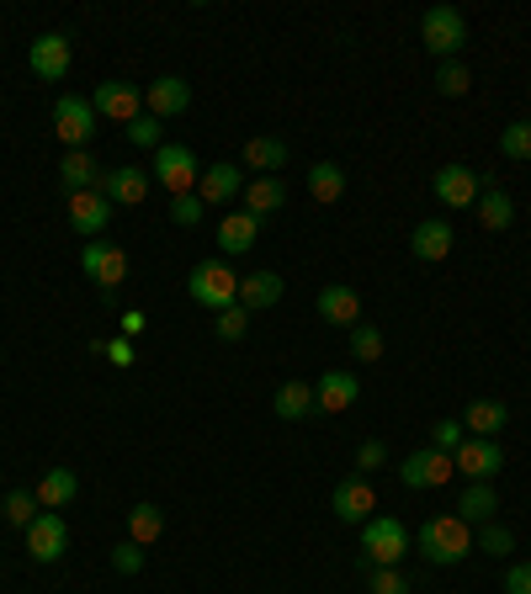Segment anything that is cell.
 <instances>
[{
	"mask_svg": "<svg viewBox=\"0 0 531 594\" xmlns=\"http://www.w3.org/2000/svg\"><path fill=\"white\" fill-rule=\"evenodd\" d=\"M0 516L11 520V525H22V531H27V525H33V520L43 516V505H38V499H33V494H5V505H0Z\"/></svg>",
	"mask_w": 531,
	"mask_h": 594,
	"instance_id": "8d00e7d4",
	"label": "cell"
},
{
	"mask_svg": "<svg viewBox=\"0 0 531 594\" xmlns=\"http://www.w3.org/2000/svg\"><path fill=\"white\" fill-rule=\"evenodd\" d=\"M144 324H149V318L138 314V308H128V314H123V335H128V340H133V335H144Z\"/></svg>",
	"mask_w": 531,
	"mask_h": 594,
	"instance_id": "c3c4849f",
	"label": "cell"
},
{
	"mask_svg": "<svg viewBox=\"0 0 531 594\" xmlns=\"http://www.w3.org/2000/svg\"><path fill=\"white\" fill-rule=\"evenodd\" d=\"M362 557L372 568H399V557H409V531L399 516H372L362 520Z\"/></svg>",
	"mask_w": 531,
	"mask_h": 594,
	"instance_id": "3957f363",
	"label": "cell"
},
{
	"mask_svg": "<svg viewBox=\"0 0 531 594\" xmlns=\"http://www.w3.org/2000/svg\"><path fill=\"white\" fill-rule=\"evenodd\" d=\"M357 398H362V383H357L351 372H340V366L314 383V403H319V414H346Z\"/></svg>",
	"mask_w": 531,
	"mask_h": 594,
	"instance_id": "ffe728a7",
	"label": "cell"
},
{
	"mask_svg": "<svg viewBox=\"0 0 531 594\" xmlns=\"http://www.w3.org/2000/svg\"><path fill=\"white\" fill-rule=\"evenodd\" d=\"M287 202V186L277 181V175H255V181H245V213L250 218H271V213H282Z\"/></svg>",
	"mask_w": 531,
	"mask_h": 594,
	"instance_id": "83f0119b",
	"label": "cell"
},
{
	"mask_svg": "<svg viewBox=\"0 0 531 594\" xmlns=\"http://www.w3.org/2000/svg\"><path fill=\"white\" fill-rule=\"evenodd\" d=\"M351 356L357 361L383 356V329H377V324H357V329H351Z\"/></svg>",
	"mask_w": 531,
	"mask_h": 594,
	"instance_id": "f35d334b",
	"label": "cell"
},
{
	"mask_svg": "<svg viewBox=\"0 0 531 594\" xmlns=\"http://www.w3.org/2000/svg\"><path fill=\"white\" fill-rule=\"evenodd\" d=\"M451 473H457L451 457L447 451H431V446H425V451H409L405 462H399V483H405V488H442Z\"/></svg>",
	"mask_w": 531,
	"mask_h": 594,
	"instance_id": "7c38bea8",
	"label": "cell"
},
{
	"mask_svg": "<svg viewBox=\"0 0 531 594\" xmlns=\"http://www.w3.org/2000/svg\"><path fill=\"white\" fill-rule=\"evenodd\" d=\"M138 101H144V96H138V85H128V80H101L90 107H96V118H112V122H123V128H128L133 118H144V112H138Z\"/></svg>",
	"mask_w": 531,
	"mask_h": 594,
	"instance_id": "2e32d148",
	"label": "cell"
},
{
	"mask_svg": "<svg viewBox=\"0 0 531 594\" xmlns=\"http://www.w3.org/2000/svg\"><path fill=\"white\" fill-rule=\"evenodd\" d=\"M414 553L425 562H436V568H457L462 557L473 553V525L462 516H431L420 525V536H414Z\"/></svg>",
	"mask_w": 531,
	"mask_h": 594,
	"instance_id": "6da1fadb",
	"label": "cell"
},
{
	"mask_svg": "<svg viewBox=\"0 0 531 594\" xmlns=\"http://www.w3.org/2000/svg\"><path fill=\"white\" fill-rule=\"evenodd\" d=\"M64 207H70V229L81 239H101L112 223V202L101 192H75V197H64Z\"/></svg>",
	"mask_w": 531,
	"mask_h": 594,
	"instance_id": "9a60e30c",
	"label": "cell"
},
{
	"mask_svg": "<svg viewBox=\"0 0 531 594\" xmlns=\"http://www.w3.org/2000/svg\"><path fill=\"white\" fill-rule=\"evenodd\" d=\"M197 197H203L207 207H224V202L245 197V165H229V159L207 165L203 175H197Z\"/></svg>",
	"mask_w": 531,
	"mask_h": 594,
	"instance_id": "4fadbf2b",
	"label": "cell"
},
{
	"mask_svg": "<svg viewBox=\"0 0 531 594\" xmlns=\"http://www.w3.org/2000/svg\"><path fill=\"white\" fill-rule=\"evenodd\" d=\"M436 202L442 207H473L479 202V170H468V165L436 170Z\"/></svg>",
	"mask_w": 531,
	"mask_h": 594,
	"instance_id": "44dd1931",
	"label": "cell"
},
{
	"mask_svg": "<svg viewBox=\"0 0 531 594\" xmlns=\"http://www.w3.org/2000/svg\"><path fill=\"white\" fill-rule=\"evenodd\" d=\"M112 568H118V573H144V547H138L133 536L118 542V547H112Z\"/></svg>",
	"mask_w": 531,
	"mask_h": 594,
	"instance_id": "f6af8a7d",
	"label": "cell"
},
{
	"mask_svg": "<svg viewBox=\"0 0 531 594\" xmlns=\"http://www.w3.org/2000/svg\"><path fill=\"white\" fill-rule=\"evenodd\" d=\"M277 303H282V277L277 271H250V277H240V308L245 314H266Z\"/></svg>",
	"mask_w": 531,
	"mask_h": 594,
	"instance_id": "7402d4cb",
	"label": "cell"
},
{
	"mask_svg": "<svg viewBox=\"0 0 531 594\" xmlns=\"http://www.w3.org/2000/svg\"><path fill=\"white\" fill-rule=\"evenodd\" d=\"M367 590L372 594H409V579L399 568H372L367 573Z\"/></svg>",
	"mask_w": 531,
	"mask_h": 594,
	"instance_id": "ee69618b",
	"label": "cell"
},
{
	"mask_svg": "<svg viewBox=\"0 0 531 594\" xmlns=\"http://www.w3.org/2000/svg\"><path fill=\"white\" fill-rule=\"evenodd\" d=\"M70 553V525L59 510H43L33 525H27V557L33 562H59V557Z\"/></svg>",
	"mask_w": 531,
	"mask_h": 594,
	"instance_id": "ba28073f",
	"label": "cell"
},
{
	"mask_svg": "<svg viewBox=\"0 0 531 594\" xmlns=\"http://www.w3.org/2000/svg\"><path fill=\"white\" fill-rule=\"evenodd\" d=\"M96 181H101V170H96V155H90V149H70V155L59 159V186H64V197L96 192Z\"/></svg>",
	"mask_w": 531,
	"mask_h": 594,
	"instance_id": "603a6c76",
	"label": "cell"
},
{
	"mask_svg": "<svg viewBox=\"0 0 531 594\" xmlns=\"http://www.w3.org/2000/svg\"><path fill=\"white\" fill-rule=\"evenodd\" d=\"M451 468L468 477V483H490V477L505 468V451H499L494 440H484V436H468L457 451H451Z\"/></svg>",
	"mask_w": 531,
	"mask_h": 594,
	"instance_id": "9c48e42d",
	"label": "cell"
},
{
	"mask_svg": "<svg viewBox=\"0 0 531 594\" xmlns=\"http://www.w3.org/2000/svg\"><path fill=\"white\" fill-rule=\"evenodd\" d=\"M505 425H510V409H505L499 398H473L468 414H462V431H468V436H484V440H494Z\"/></svg>",
	"mask_w": 531,
	"mask_h": 594,
	"instance_id": "cb8c5ba5",
	"label": "cell"
},
{
	"mask_svg": "<svg viewBox=\"0 0 531 594\" xmlns=\"http://www.w3.org/2000/svg\"><path fill=\"white\" fill-rule=\"evenodd\" d=\"M213 335L218 340H245L250 335V314L234 303V308H224V314H213Z\"/></svg>",
	"mask_w": 531,
	"mask_h": 594,
	"instance_id": "74e56055",
	"label": "cell"
},
{
	"mask_svg": "<svg viewBox=\"0 0 531 594\" xmlns=\"http://www.w3.org/2000/svg\"><path fill=\"white\" fill-rule=\"evenodd\" d=\"M473 553H490V557H510L516 553V536H510V531H505V525H479V531H473Z\"/></svg>",
	"mask_w": 531,
	"mask_h": 594,
	"instance_id": "836d02e7",
	"label": "cell"
},
{
	"mask_svg": "<svg viewBox=\"0 0 531 594\" xmlns=\"http://www.w3.org/2000/svg\"><path fill=\"white\" fill-rule=\"evenodd\" d=\"M128 536L138 542V547H155L165 536V510L160 505H133L128 510Z\"/></svg>",
	"mask_w": 531,
	"mask_h": 594,
	"instance_id": "1f68e13d",
	"label": "cell"
},
{
	"mask_svg": "<svg viewBox=\"0 0 531 594\" xmlns=\"http://www.w3.org/2000/svg\"><path fill=\"white\" fill-rule=\"evenodd\" d=\"M81 271H85V281H96L101 292H118V287L128 281V250L107 244V239H85Z\"/></svg>",
	"mask_w": 531,
	"mask_h": 594,
	"instance_id": "8992f818",
	"label": "cell"
},
{
	"mask_svg": "<svg viewBox=\"0 0 531 594\" xmlns=\"http://www.w3.org/2000/svg\"><path fill=\"white\" fill-rule=\"evenodd\" d=\"M90 356H107L112 366H133V361H138V346H133L128 335H118V340H90Z\"/></svg>",
	"mask_w": 531,
	"mask_h": 594,
	"instance_id": "ab89813d",
	"label": "cell"
},
{
	"mask_svg": "<svg viewBox=\"0 0 531 594\" xmlns=\"http://www.w3.org/2000/svg\"><path fill=\"white\" fill-rule=\"evenodd\" d=\"M314 308H319V318H325V324H335V329H357V324H362V292H357V287H340V281H329V287H319Z\"/></svg>",
	"mask_w": 531,
	"mask_h": 594,
	"instance_id": "5bb4252c",
	"label": "cell"
},
{
	"mask_svg": "<svg viewBox=\"0 0 531 594\" xmlns=\"http://www.w3.org/2000/svg\"><path fill=\"white\" fill-rule=\"evenodd\" d=\"M505 594H531V557L505 568Z\"/></svg>",
	"mask_w": 531,
	"mask_h": 594,
	"instance_id": "7dc6e473",
	"label": "cell"
},
{
	"mask_svg": "<svg viewBox=\"0 0 531 594\" xmlns=\"http://www.w3.org/2000/svg\"><path fill=\"white\" fill-rule=\"evenodd\" d=\"M144 107H149V118H181L186 107H192V85L181 75H160L144 85Z\"/></svg>",
	"mask_w": 531,
	"mask_h": 594,
	"instance_id": "e0dca14e",
	"label": "cell"
},
{
	"mask_svg": "<svg viewBox=\"0 0 531 594\" xmlns=\"http://www.w3.org/2000/svg\"><path fill=\"white\" fill-rule=\"evenodd\" d=\"M383 462H388V446H383V440H362V451H357V473L367 477V473H377Z\"/></svg>",
	"mask_w": 531,
	"mask_h": 594,
	"instance_id": "bcb514c9",
	"label": "cell"
},
{
	"mask_svg": "<svg viewBox=\"0 0 531 594\" xmlns=\"http://www.w3.org/2000/svg\"><path fill=\"white\" fill-rule=\"evenodd\" d=\"M329 510H335V520H346V525H362V520L377 516V494H372V483L362 473H357V477H340V483H335V499H329Z\"/></svg>",
	"mask_w": 531,
	"mask_h": 594,
	"instance_id": "8fae6325",
	"label": "cell"
},
{
	"mask_svg": "<svg viewBox=\"0 0 531 594\" xmlns=\"http://www.w3.org/2000/svg\"><path fill=\"white\" fill-rule=\"evenodd\" d=\"M70 38L64 33H43V38H33V48H27V70L38 80H48V85H59V80L70 75Z\"/></svg>",
	"mask_w": 531,
	"mask_h": 594,
	"instance_id": "30bf717a",
	"label": "cell"
},
{
	"mask_svg": "<svg viewBox=\"0 0 531 594\" xmlns=\"http://www.w3.org/2000/svg\"><path fill=\"white\" fill-rule=\"evenodd\" d=\"M53 138H64L70 149H85L96 138V107L85 96H59L53 101Z\"/></svg>",
	"mask_w": 531,
	"mask_h": 594,
	"instance_id": "52a82bcc",
	"label": "cell"
},
{
	"mask_svg": "<svg viewBox=\"0 0 531 594\" xmlns=\"http://www.w3.org/2000/svg\"><path fill=\"white\" fill-rule=\"evenodd\" d=\"M451 516H462L468 525H490L499 516V494H494V483H468L462 494H457V510Z\"/></svg>",
	"mask_w": 531,
	"mask_h": 594,
	"instance_id": "484cf974",
	"label": "cell"
},
{
	"mask_svg": "<svg viewBox=\"0 0 531 594\" xmlns=\"http://www.w3.org/2000/svg\"><path fill=\"white\" fill-rule=\"evenodd\" d=\"M271 409H277V420H309L319 403H314V383H282L277 398H271Z\"/></svg>",
	"mask_w": 531,
	"mask_h": 594,
	"instance_id": "f546056e",
	"label": "cell"
},
{
	"mask_svg": "<svg viewBox=\"0 0 531 594\" xmlns=\"http://www.w3.org/2000/svg\"><path fill=\"white\" fill-rule=\"evenodd\" d=\"M468 85H473V75H468V64H457V59H447V64L436 70V90H442V96H468Z\"/></svg>",
	"mask_w": 531,
	"mask_h": 594,
	"instance_id": "b9f144b4",
	"label": "cell"
},
{
	"mask_svg": "<svg viewBox=\"0 0 531 594\" xmlns=\"http://www.w3.org/2000/svg\"><path fill=\"white\" fill-rule=\"evenodd\" d=\"M462 440H468L462 420H436V425H431V451H447V457H451Z\"/></svg>",
	"mask_w": 531,
	"mask_h": 594,
	"instance_id": "7bdbcfd3",
	"label": "cell"
},
{
	"mask_svg": "<svg viewBox=\"0 0 531 594\" xmlns=\"http://www.w3.org/2000/svg\"><path fill=\"white\" fill-rule=\"evenodd\" d=\"M255 239H261V218H250V213H224V223H218V250H224V255H250Z\"/></svg>",
	"mask_w": 531,
	"mask_h": 594,
	"instance_id": "d4e9b609",
	"label": "cell"
},
{
	"mask_svg": "<svg viewBox=\"0 0 531 594\" xmlns=\"http://www.w3.org/2000/svg\"><path fill=\"white\" fill-rule=\"evenodd\" d=\"M245 170H261V175H271V170H282L287 165V144L282 138H271V133H255L245 144V155H240Z\"/></svg>",
	"mask_w": 531,
	"mask_h": 594,
	"instance_id": "f1b7e54d",
	"label": "cell"
},
{
	"mask_svg": "<svg viewBox=\"0 0 531 594\" xmlns=\"http://www.w3.org/2000/svg\"><path fill=\"white\" fill-rule=\"evenodd\" d=\"M457 234H451L447 218H425V223H414V234H409V255L414 260H425V266H436V260H447Z\"/></svg>",
	"mask_w": 531,
	"mask_h": 594,
	"instance_id": "ac0fdd59",
	"label": "cell"
},
{
	"mask_svg": "<svg viewBox=\"0 0 531 594\" xmlns=\"http://www.w3.org/2000/svg\"><path fill=\"white\" fill-rule=\"evenodd\" d=\"M203 213H207V202L197 197V192L170 197V223H176V229H197V223H203Z\"/></svg>",
	"mask_w": 531,
	"mask_h": 594,
	"instance_id": "d590c367",
	"label": "cell"
},
{
	"mask_svg": "<svg viewBox=\"0 0 531 594\" xmlns=\"http://www.w3.org/2000/svg\"><path fill=\"white\" fill-rule=\"evenodd\" d=\"M479 223L494 229V234H499V229H510V223H516V202L505 197L499 186H494V192H479Z\"/></svg>",
	"mask_w": 531,
	"mask_h": 594,
	"instance_id": "d6a6232c",
	"label": "cell"
},
{
	"mask_svg": "<svg viewBox=\"0 0 531 594\" xmlns=\"http://www.w3.org/2000/svg\"><path fill=\"white\" fill-rule=\"evenodd\" d=\"M420 43L436 53V59H457L468 48V16L457 5H431L420 16Z\"/></svg>",
	"mask_w": 531,
	"mask_h": 594,
	"instance_id": "277c9868",
	"label": "cell"
},
{
	"mask_svg": "<svg viewBox=\"0 0 531 594\" xmlns=\"http://www.w3.org/2000/svg\"><path fill=\"white\" fill-rule=\"evenodd\" d=\"M309 197H314V202H340V197H346V170H340L335 159L309 165Z\"/></svg>",
	"mask_w": 531,
	"mask_h": 594,
	"instance_id": "4dcf8cb0",
	"label": "cell"
},
{
	"mask_svg": "<svg viewBox=\"0 0 531 594\" xmlns=\"http://www.w3.org/2000/svg\"><path fill=\"white\" fill-rule=\"evenodd\" d=\"M186 298L203 303L207 314L234 308V303H240V277H234V266H229V260H197L192 277H186Z\"/></svg>",
	"mask_w": 531,
	"mask_h": 594,
	"instance_id": "7a4b0ae2",
	"label": "cell"
},
{
	"mask_svg": "<svg viewBox=\"0 0 531 594\" xmlns=\"http://www.w3.org/2000/svg\"><path fill=\"white\" fill-rule=\"evenodd\" d=\"M123 133H128V144H138V149H160V144H165L160 118H149V112H144V118H133Z\"/></svg>",
	"mask_w": 531,
	"mask_h": 594,
	"instance_id": "60d3db41",
	"label": "cell"
},
{
	"mask_svg": "<svg viewBox=\"0 0 531 594\" xmlns=\"http://www.w3.org/2000/svg\"><path fill=\"white\" fill-rule=\"evenodd\" d=\"M499 155L505 159H531V118L510 122V128L499 133Z\"/></svg>",
	"mask_w": 531,
	"mask_h": 594,
	"instance_id": "e575fe53",
	"label": "cell"
},
{
	"mask_svg": "<svg viewBox=\"0 0 531 594\" xmlns=\"http://www.w3.org/2000/svg\"><path fill=\"white\" fill-rule=\"evenodd\" d=\"M75 494H81V477L70 473V468H48L38 477V488H33V499H38L43 510H64Z\"/></svg>",
	"mask_w": 531,
	"mask_h": 594,
	"instance_id": "4316f807",
	"label": "cell"
},
{
	"mask_svg": "<svg viewBox=\"0 0 531 594\" xmlns=\"http://www.w3.org/2000/svg\"><path fill=\"white\" fill-rule=\"evenodd\" d=\"M96 192H101L107 202H123V207H138V202L149 197V175H144V170H133V165H118V170H101Z\"/></svg>",
	"mask_w": 531,
	"mask_h": 594,
	"instance_id": "d6986e66",
	"label": "cell"
},
{
	"mask_svg": "<svg viewBox=\"0 0 531 594\" xmlns=\"http://www.w3.org/2000/svg\"><path fill=\"white\" fill-rule=\"evenodd\" d=\"M197 175H203V165H197V155H192L186 144H160V149H155V181H160L170 197L197 192Z\"/></svg>",
	"mask_w": 531,
	"mask_h": 594,
	"instance_id": "5b68a950",
	"label": "cell"
}]
</instances>
